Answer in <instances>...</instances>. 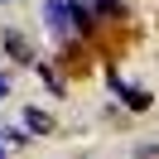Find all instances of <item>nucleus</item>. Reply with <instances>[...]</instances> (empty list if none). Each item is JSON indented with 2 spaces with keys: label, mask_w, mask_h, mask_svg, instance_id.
Masks as SVG:
<instances>
[{
  "label": "nucleus",
  "mask_w": 159,
  "mask_h": 159,
  "mask_svg": "<svg viewBox=\"0 0 159 159\" xmlns=\"http://www.w3.org/2000/svg\"><path fill=\"white\" fill-rule=\"evenodd\" d=\"M43 24H48V34L58 43L77 34V29H72V15H68V0H48V5H43Z\"/></svg>",
  "instance_id": "nucleus-1"
},
{
  "label": "nucleus",
  "mask_w": 159,
  "mask_h": 159,
  "mask_svg": "<svg viewBox=\"0 0 159 159\" xmlns=\"http://www.w3.org/2000/svg\"><path fill=\"white\" fill-rule=\"evenodd\" d=\"M106 82H111V92H116V97H120V101H125V106H130V111H145V106H149V92H140V87H125V82H120V77H116V72H111V77H106Z\"/></svg>",
  "instance_id": "nucleus-2"
},
{
  "label": "nucleus",
  "mask_w": 159,
  "mask_h": 159,
  "mask_svg": "<svg viewBox=\"0 0 159 159\" xmlns=\"http://www.w3.org/2000/svg\"><path fill=\"white\" fill-rule=\"evenodd\" d=\"M5 53H10L15 63H34V48H29V39H24V34H15V29H5Z\"/></svg>",
  "instance_id": "nucleus-3"
},
{
  "label": "nucleus",
  "mask_w": 159,
  "mask_h": 159,
  "mask_svg": "<svg viewBox=\"0 0 159 159\" xmlns=\"http://www.w3.org/2000/svg\"><path fill=\"white\" fill-rule=\"evenodd\" d=\"M24 125H29L34 135H48V130H53V116H48V111H24Z\"/></svg>",
  "instance_id": "nucleus-4"
},
{
  "label": "nucleus",
  "mask_w": 159,
  "mask_h": 159,
  "mask_svg": "<svg viewBox=\"0 0 159 159\" xmlns=\"http://www.w3.org/2000/svg\"><path fill=\"white\" fill-rule=\"evenodd\" d=\"M92 15H111V20H120V0H92Z\"/></svg>",
  "instance_id": "nucleus-5"
},
{
  "label": "nucleus",
  "mask_w": 159,
  "mask_h": 159,
  "mask_svg": "<svg viewBox=\"0 0 159 159\" xmlns=\"http://www.w3.org/2000/svg\"><path fill=\"white\" fill-rule=\"evenodd\" d=\"M135 159H159V145H140V149H135Z\"/></svg>",
  "instance_id": "nucleus-6"
},
{
  "label": "nucleus",
  "mask_w": 159,
  "mask_h": 159,
  "mask_svg": "<svg viewBox=\"0 0 159 159\" xmlns=\"http://www.w3.org/2000/svg\"><path fill=\"white\" fill-rule=\"evenodd\" d=\"M5 92H10V77H0V97H5Z\"/></svg>",
  "instance_id": "nucleus-7"
},
{
  "label": "nucleus",
  "mask_w": 159,
  "mask_h": 159,
  "mask_svg": "<svg viewBox=\"0 0 159 159\" xmlns=\"http://www.w3.org/2000/svg\"><path fill=\"white\" fill-rule=\"evenodd\" d=\"M0 5H10V0H0Z\"/></svg>",
  "instance_id": "nucleus-8"
},
{
  "label": "nucleus",
  "mask_w": 159,
  "mask_h": 159,
  "mask_svg": "<svg viewBox=\"0 0 159 159\" xmlns=\"http://www.w3.org/2000/svg\"><path fill=\"white\" fill-rule=\"evenodd\" d=\"M0 159H5V149H0Z\"/></svg>",
  "instance_id": "nucleus-9"
}]
</instances>
